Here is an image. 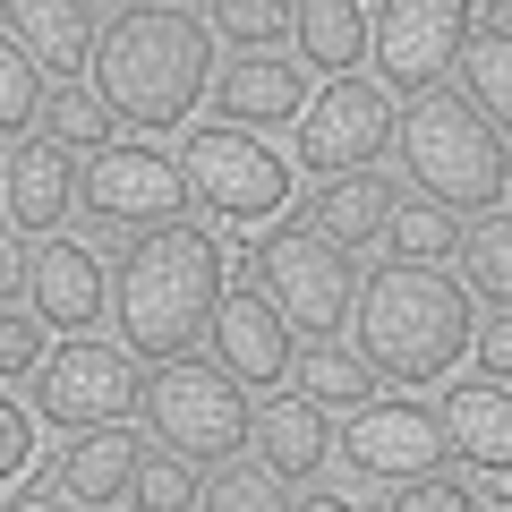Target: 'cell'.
<instances>
[{
  "label": "cell",
  "mask_w": 512,
  "mask_h": 512,
  "mask_svg": "<svg viewBox=\"0 0 512 512\" xmlns=\"http://www.w3.org/2000/svg\"><path fill=\"white\" fill-rule=\"evenodd\" d=\"M222 291H231V256L214 231L197 222H154V231H128L120 265H111V325L137 359H180L205 342Z\"/></svg>",
  "instance_id": "1"
},
{
  "label": "cell",
  "mask_w": 512,
  "mask_h": 512,
  "mask_svg": "<svg viewBox=\"0 0 512 512\" xmlns=\"http://www.w3.org/2000/svg\"><path fill=\"white\" fill-rule=\"evenodd\" d=\"M86 86H103V103L137 128H180L188 111L214 94V26L188 9H120L94 43Z\"/></svg>",
  "instance_id": "2"
},
{
  "label": "cell",
  "mask_w": 512,
  "mask_h": 512,
  "mask_svg": "<svg viewBox=\"0 0 512 512\" xmlns=\"http://www.w3.org/2000/svg\"><path fill=\"white\" fill-rule=\"evenodd\" d=\"M478 342V308L470 282H453L444 265L393 256L359 282V350L376 359V376L393 384H436L453 359H470Z\"/></svg>",
  "instance_id": "3"
},
{
  "label": "cell",
  "mask_w": 512,
  "mask_h": 512,
  "mask_svg": "<svg viewBox=\"0 0 512 512\" xmlns=\"http://www.w3.org/2000/svg\"><path fill=\"white\" fill-rule=\"evenodd\" d=\"M393 154H402L410 188L436 197V205H453V214H487V205H504V188H512L504 128H495L461 86L402 94V111H393Z\"/></svg>",
  "instance_id": "4"
},
{
  "label": "cell",
  "mask_w": 512,
  "mask_h": 512,
  "mask_svg": "<svg viewBox=\"0 0 512 512\" xmlns=\"http://www.w3.org/2000/svg\"><path fill=\"white\" fill-rule=\"evenodd\" d=\"M137 419L154 427V444H171L188 461H231L256 427V402L222 359L180 350V359H154L146 393H137Z\"/></svg>",
  "instance_id": "5"
},
{
  "label": "cell",
  "mask_w": 512,
  "mask_h": 512,
  "mask_svg": "<svg viewBox=\"0 0 512 512\" xmlns=\"http://www.w3.org/2000/svg\"><path fill=\"white\" fill-rule=\"evenodd\" d=\"M248 274H256V291L274 299L282 316H291L308 342H325V333H342L350 316H359V265H350V248L342 239H325L308 214L299 222H274V231L248 248Z\"/></svg>",
  "instance_id": "6"
},
{
  "label": "cell",
  "mask_w": 512,
  "mask_h": 512,
  "mask_svg": "<svg viewBox=\"0 0 512 512\" xmlns=\"http://www.w3.org/2000/svg\"><path fill=\"white\" fill-rule=\"evenodd\" d=\"M180 171H188V197H197L205 214H222V222H265L274 205H291V163H282L256 128L222 120V111L188 128Z\"/></svg>",
  "instance_id": "7"
},
{
  "label": "cell",
  "mask_w": 512,
  "mask_h": 512,
  "mask_svg": "<svg viewBox=\"0 0 512 512\" xmlns=\"http://www.w3.org/2000/svg\"><path fill=\"white\" fill-rule=\"evenodd\" d=\"M470 35H478V0H384L367 52L393 94H427L444 86V69H461Z\"/></svg>",
  "instance_id": "8"
},
{
  "label": "cell",
  "mask_w": 512,
  "mask_h": 512,
  "mask_svg": "<svg viewBox=\"0 0 512 512\" xmlns=\"http://www.w3.org/2000/svg\"><path fill=\"white\" fill-rule=\"evenodd\" d=\"M137 393H146V376H137V350L128 342H60L35 376L43 419L69 427V436L77 427H103V419H128Z\"/></svg>",
  "instance_id": "9"
},
{
  "label": "cell",
  "mask_w": 512,
  "mask_h": 512,
  "mask_svg": "<svg viewBox=\"0 0 512 512\" xmlns=\"http://www.w3.org/2000/svg\"><path fill=\"white\" fill-rule=\"evenodd\" d=\"M188 197V171L171 163L163 146H146V137H120V146L94 154L86 171V214L111 222V231H154V222H180Z\"/></svg>",
  "instance_id": "10"
},
{
  "label": "cell",
  "mask_w": 512,
  "mask_h": 512,
  "mask_svg": "<svg viewBox=\"0 0 512 512\" xmlns=\"http://www.w3.org/2000/svg\"><path fill=\"white\" fill-rule=\"evenodd\" d=\"M384 146H393V94L367 86L359 69L333 77V86L299 111V163H308L316 180H333V171H367Z\"/></svg>",
  "instance_id": "11"
},
{
  "label": "cell",
  "mask_w": 512,
  "mask_h": 512,
  "mask_svg": "<svg viewBox=\"0 0 512 512\" xmlns=\"http://www.w3.org/2000/svg\"><path fill=\"white\" fill-rule=\"evenodd\" d=\"M444 402H410V393H393V402H359L342 427V461L359 478H419V470H444Z\"/></svg>",
  "instance_id": "12"
},
{
  "label": "cell",
  "mask_w": 512,
  "mask_h": 512,
  "mask_svg": "<svg viewBox=\"0 0 512 512\" xmlns=\"http://www.w3.org/2000/svg\"><path fill=\"white\" fill-rule=\"evenodd\" d=\"M205 342H214V359L231 367L248 393H274V384H291V367H299L291 316H282L265 291H222V308H214V325H205Z\"/></svg>",
  "instance_id": "13"
},
{
  "label": "cell",
  "mask_w": 512,
  "mask_h": 512,
  "mask_svg": "<svg viewBox=\"0 0 512 512\" xmlns=\"http://www.w3.org/2000/svg\"><path fill=\"white\" fill-rule=\"evenodd\" d=\"M0 180H9V231L26 239H52L69 214H86V180H77V154L60 137H18Z\"/></svg>",
  "instance_id": "14"
},
{
  "label": "cell",
  "mask_w": 512,
  "mask_h": 512,
  "mask_svg": "<svg viewBox=\"0 0 512 512\" xmlns=\"http://www.w3.org/2000/svg\"><path fill=\"white\" fill-rule=\"evenodd\" d=\"M214 111L239 128H299V111H308V60L239 52L231 69H214Z\"/></svg>",
  "instance_id": "15"
},
{
  "label": "cell",
  "mask_w": 512,
  "mask_h": 512,
  "mask_svg": "<svg viewBox=\"0 0 512 512\" xmlns=\"http://www.w3.org/2000/svg\"><path fill=\"white\" fill-rule=\"evenodd\" d=\"M26 299L43 308V325H52V333H94V325H103V256L52 231V239L35 248Z\"/></svg>",
  "instance_id": "16"
},
{
  "label": "cell",
  "mask_w": 512,
  "mask_h": 512,
  "mask_svg": "<svg viewBox=\"0 0 512 512\" xmlns=\"http://www.w3.org/2000/svg\"><path fill=\"white\" fill-rule=\"evenodd\" d=\"M137 470H146V444H137L128 419L77 427L69 453H60V487H69V504H137Z\"/></svg>",
  "instance_id": "17"
},
{
  "label": "cell",
  "mask_w": 512,
  "mask_h": 512,
  "mask_svg": "<svg viewBox=\"0 0 512 512\" xmlns=\"http://www.w3.org/2000/svg\"><path fill=\"white\" fill-rule=\"evenodd\" d=\"M248 453L265 461L282 487L316 478V470H325V453H333L325 402H308V393H265V402H256V427H248Z\"/></svg>",
  "instance_id": "18"
},
{
  "label": "cell",
  "mask_w": 512,
  "mask_h": 512,
  "mask_svg": "<svg viewBox=\"0 0 512 512\" xmlns=\"http://www.w3.org/2000/svg\"><path fill=\"white\" fill-rule=\"evenodd\" d=\"M393 205H402V180H384V171L367 163V171H333V180H316L308 222H316L325 239H342L350 256H359V248H376V239H384Z\"/></svg>",
  "instance_id": "19"
},
{
  "label": "cell",
  "mask_w": 512,
  "mask_h": 512,
  "mask_svg": "<svg viewBox=\"0 0 512 512\" xmlns=\"http://www.w3.org/2000/svg\"><path fill=\"white\" fill-rule=\"evenodd\" d=\"M444 444H453V461H470V470H512V384L478 376V384H453L444 393Z\"/></svg>",
  "instance_id": "20"
},
{
  "label": "cell",
  "mask_w": 512,
  "mask_h": 512,
  "mask_svg": "<svg viewBox=\"0 0 512 512\" xmlns=\"http://www.w3.org/2000/svg\"><path fill=\"white\" fill-rule=\"evenodd\" d=\"M0 18H9V35H18L43 69H69V77L94 69V43H103L94 0H0Z\"/></svg>",
  "instance_id": "21"
},
{
  "label": "cell",
  "mask_w": 512,
  "mask_h": 512,
  "mask_svg": "<svg viewBox=\"0 0 512 512\" xmlns=\"http://www.w3.org/2000/svg\"><path fill=\"white\" fill-rule=\"evenodd\" d=\"M291 43L308 52V69H333V77H350V69L367 60V43H376V18H367L359 0H299Z\"/></svg>",
  "instance_id": "22"
},
{
  "label": "cell",
  "mask_w": 512,
  "mask_h": 512,
  "mask_svg": "<svg viewBox=\"0 0 512 512\" xmlns=\"http://www.w3.org/2000/svg\"><path fill=\"white\" fill-rule=\"evenodd\" d=\"M299 376V393L308 402H325V410H359V402H376V359H367L359 342H308V359L291 367Z\"/></svg>",
  "instance_id": "23"
},
{
  "label": "cell",
  "mask_w": 512,
  "mask_h": 512,
  "mask_svg": "<svg viewBox=\"0 0 512 512\" xmlns=\"http://www.w3.org/2000/svg\"><path fill=\"white\" fill-rule=\"evenodd\" d=\"M461 94H470V103L512 137V26L504 18L470 35V52H461Z\"/></svg>",
  "instance_id": "24"
},
{
  "label": "cell",
  "mask_w": 512,
  "mask_h": 512,
  "mask_svg": "<svg viewBox=\"0 0 512 512\" xmlns=\"http://www.w3.org/2000/svg\"><path fill=\"white\" fill-rule=\"evenodd\" d=\"M461 231H470V222H461L453 205L402 197V205H393V222H384V248H393V256H419V265H444V256H461Z\"/></svg>",
  "instance_id": "25"
},
{
  "label": "cell",
  "mask_w": 512,
  "mask_h": 512,
  "mask_svg": "<svg viewBox=\"0 0 512 512\" xmlns=\"http://www.w3.org/2000/svg\"><path fill=\"white\" fill-rule=\"evenodd\" d=\"M461 282L487 308H512V214H478L461 231Z\"/></svg>",
  "instance_id": "26"
},
{
  "label": "cell",
  "mask_w": 512,
  "mask_h": 512,
  "mask_svg": "<svg viewBox=\"0 0 512 512\" xmlns=\"http://www.w3.org/2000/svg\"><path fill=\"white\" fill-rule=\"evenodd\" d=\"M111 128H120V111L103 103V86H52V103H43V137H60L69 154H103Z\"/></svg>",
  "instance_id": "27"
},
{
  "label": "cell",
  "mask_w": 512,
  "mask_h": 512,
  "mask_svg": "<svg viewBox=\"0 0 512 512\" xmlns=\"http://www.w3.org/2000/svg\"><path fill=\"white\" fill-rule=\"evenodd\" d=\"M291 18H299V0H205V26L231 52H274L291 35Z\"/></svg>",
  "instance_id": "28"
},
{
  "label": "cell",
  "mask_w": 512,
  "mask_h": 512,
  "mask_svg": "<svg viewBox=\"0 0 512 512\" xmlns=\"http://www.w3.org/2000/svg\"><path fill=\"white\" fill-rule=\"evenodd\" d=\"M35 103H52V94H43V60L9 35L0 43V128H9V146L35 128Z\"/></svg>",
  "instance_id": "29"
},
{
  "label": "cell",
  "mask_w": 512,
  "mask_h": 512,
  "mask_svg": "<svg viewBox=\"0 0 512 512\" xmlns=\"http://www.w3.org/2000/svg\"><path fill=\"white\" fill-rule=\"evenodd\" d=\"M197 504H205V512H274V504H291V487L256 461V470H214V478L197 487Z\"/></svg>",
  "instance_id": "30"
},
{
  "label": "cell",
  "mask_w": 512,
  "mask_h": 512,
  "mask_svg": "<svg viewBox=\"0 0 512 512\" xmlns=\"http://www.w3.org/2000/svg\"><path fill=\"white\" fill-rule=\"evenodd\" d=\"M197 487H205V478L188 470V453H171V444H163V453H146V470H137V504H146V512H188V504H197Z\"/></svg>",
  "instance_id": "31"
},
{
  "label": "cell",
  "mask_w": 512,
  "mask_h": 512,
  "mask_svg": "<svg viewBox=\"0 0 512 512\" xmlns=\"http://www.w3.org/2000/svg\"><path fill=\"white\" fill-rule=\"evenodd\" d=\"M43 308L35 299H9V316H0V376H26V367L43 359Z\"/></svg>",
  "instance_id": "32"
},
{
  "label": "cell",
  "mask_w": 512,
  "mask_h": 512,
  "mask_svg": "<svg viewBox=\"0 0 512 512\" xmlns=\"http://www.w3.org/2000/svg\"><path fill=\"white\" fill-rule=\"evenodd\" d=\"M393 512H453V504H478V487H461V478H436V470H419V478H402V487L384 495Z\"/></svg>",
  "instance_id": "33"
},
{
  "label": "cell",
  "mask_w": 512,
  "mask_h": 512,
  "mask_svg": "<svg viewBox=\"0 0 512 512\" xmlns=\"http://www.w3.org/2000/svg\"><path fill=\"white\" fill-rule=\"evenodd\" d=\"M470 359H478V376H495V384H512V308H495L487 325H478V342H470Z\"/></svg>",
  "instance_id": "34"
},
{
  "label": "cell",
  "mask_w": 512,
  "mask_h": 512,
  "mask_svg": "<svg viewBox=\"0 0 512 512\" xmlns=\"http://www.w3.org/2000/svg\"><path fill=\"white\" fill-rule=\"evenodd\" d=\"M26 453H35V419H26V402H0V470L26 478Z\"/></svg>",
  "instance_id": "35"
},
{
  "label": "cell",
  "mask_w": 512,
  "mask_h": 512,
  "mask_svg": "<svg viewBox=\"0 0 512 512\" xmlns=\"http://www.w3.org/2000/svg\"><path fill=\"white\" fill-rule=\"evenodd\" d=\"M9 504H18V512H52V504H69V487H60V470H52V478H18Z\"/></svg>",
  "instance_id": "36"
},
{
  "label": "cell",
  "mask_w": 512,
  "mask_h": 512,
  "mask_svg": "<svg viewBox=\"0 0 512 512\" xmlns=\"http://www.w3.org/2000/svg\"><path fill=\"white\" fill-rule=\"evenodd\" d=\"M146 9H188V0H146Z\"/></svg>",
  "instance_id": "37"
},
{
  "label": "cell",
  "mask_w": 512,
  "mask_h": 512,
  "mask_svg": "<svg viewBox=\"0 0 512 512\" xmlns=\"http://www.w3.org/2000/svg\"><path fill=\"white\" fill-rule=\"evenodd\" d=\"M495 18H504V26H512V0H495Z\"/></svg>",
  "instance_id": "38"
}]
</instances>
